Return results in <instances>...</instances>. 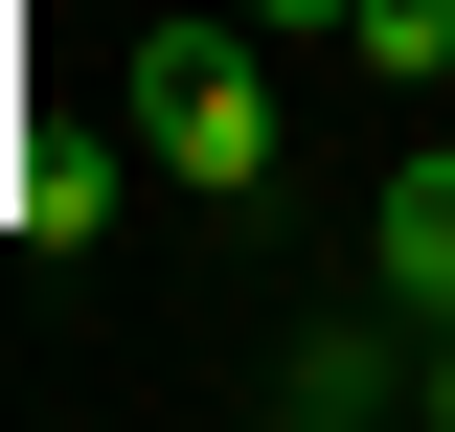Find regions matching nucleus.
<instances>
[{"label": "nucleus", "mask_w": 455, "mask_h": 432, "mask_svg": "<svg viewBox=\"0 0 455 432\" xmlns=\"http://www.w3.org/2000/svg\"><path fill=\"white\" fill-rule=\"evenodd\" d=\"M274 410H296V432H364V410H433V319H319V341L274 364Z\"/></svg>", "instance_id": "2"}, {"label": "nucleus", "mask_w": 455, "mask_h": 432, "mask_svg": "<svg viewBox=\"0 0 455 432\" xmlns=\"http://www.w3.org/2000/svg\"><path fill=\"white\" fill-rule=\"evenodd\" d=\"M364 273H387V319H455V137H410V160H387Z\"/></svg>", "instance_id": "4"}, {"label": "nucleus", "mask_w": 455, "mask_h": 432, "mask_svg": "<svg viewBox=\"0 0 455 432\" xmlns=\"http://www.w3.org/2000/svg\"><path fill=\"white\" fill-rule=\"evenodd\" d=\"M274 23L251 0H182V23H137V137H160V182L182 205H274V160H296V114H274Z\"/></svg>", "instance_id": "1"}, {"label": "nucleus", "mask_w": 455, "mask_h": 432, "mask_svg": "<svg viewBox=\"0 0 455 432\" xmlns=\"http://www.w3.org/2000/svg\"><path fill=\"white\" fill-rule=\"evenodd\" d=\"M0 228H23V251H92L114 228V137L92 114H23V137H0Z\"/></svg>", "instance_id": "3"}, {"label": "nucleus", "mask_w": 455, "mask_h": 432, "mask_svg": "<svg viewBox=\"0 0 455 432\" xmlns=\"http://www.w3.org/2000/svg\"><path fill=\"white\" fill-rule=\"evenodd\" d=\"M341 46L387 68V92H455V0H341Z\"/></svg>", "instance_id": "5"}, {"label": "nucleus", "mask_w": 455, "mask_h": 432, "mask_svg": "<svg viewBox=\"0 0 455 432\" xmlns=\"http://www.w3.org/2000/svg\"><path fill=\"white\" fill-rule=\"evenodd\" d=\"M433 432H455V319H433Z\"/></svg>", "instance_id": "7"}, {"label": "nucleus", "mask_w": 455, "mask_h": 432, "mask_svg": "<svg viewBox=\"0 0 455 432\" xmlns=\"http://www.w3.org/2000/svg\"><path fill=\"white\" fill-rule=\"evenodd\" d=\"M251 23H274V46H319V23H341V0H251Z\"/></svg>", "instance_id": "6"}]
</instances>
